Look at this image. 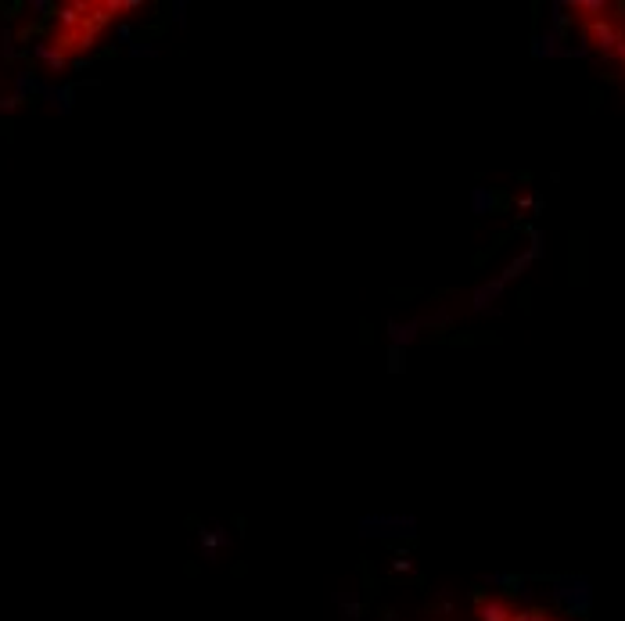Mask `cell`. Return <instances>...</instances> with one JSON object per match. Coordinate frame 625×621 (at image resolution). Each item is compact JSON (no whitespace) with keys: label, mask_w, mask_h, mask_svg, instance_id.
<instances>
[{"label":"cell","mask_w":625,"mask_h":621,"mask_svg":"<svg viewBox=\"0 0 625 621\" xmlns=\"http://www.w3.org/2000/svg\"><path fill=\"white\" fill-rule=\"evenodd\" d=\"M586 40L604 54V58H611V54H618V47L625 43V33L614 26V18H597V22H586Z\"/></svg>","instance_id":"cell-1"},{"label":"cell","mask_w":625,"mask_h":621,"mask_svg":"<svg viewBox=\"0 0 625 621\" xmlns=\"http://www.w3.org/2000/svg\"><path fill=\"white\" fill-rule=\"evenodd\" d=\"M553 596L572 614H586L590 603H593V589L586 586V578H560L557 589H553Z\"/></svg>","instance_id":"cell-2"},{"label":"cell","mask_w":625,"mask_h":621,"mask_svg":"<svg viewBox=\"0 0 625 621\" xmlns=\"http://www.w3.org/2000/svg\"><path fill=\"white\" fill-rule=\"evenodd\" d=\"M514 610H510L503 600H482L478 603V621H510Z\"/></svg>","instance_id":"cell-3"},{"label":"cell","mask_w":625,"mask_h":621,"mask_svg":"<svg viewBox=\"0 0 625 621\" xmlns=\"http://www.w3.org/2000/svg\"><path fill=\"white\" fill-rule=\"evenodd\" d=\"M557 43H560V36H557L553 29L543 33V36H536V47H532V50H536V58H550V54H557V50H560Z\"/></svg>","instance_id":"cell-4"},{"label":"cell","mask_w":625,"mask_h":621,"mask_svg":"<svg viewBox=\"0 0 625 621\" xmlns=\"http://www.w3.org/2000/svg\"><path fill=\"white\" fill-rule=\"evenodd\" d=\"M499 291H503V280H492V284H482V288L475 291V306H478V309H485L492 298H499Z\"/></svg>","instance_id":"cell-5"},{"label":"cell","mask_w":625,"mask_h":621,"mask_svg":"<svg viewBox=\"0 0 625 621\" xmlns=\"http://www.w3.org/2000/svg\"><path fill=\"white\" fill-rule=\"evenodd\" d=\"M471 205H475V212H485V208H492V194H485V191H475Z\"/></svg>","instance_id":"cell-6"}]
</instances>
